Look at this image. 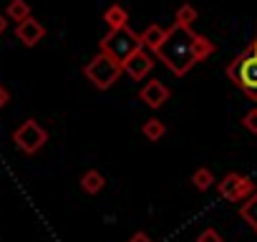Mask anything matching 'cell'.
Instances as JSON below:
<instances>
[{
  "label": "cell",
  "mask_w": 257,
  "mask_h": 242,
  "mask_svg": "<svg viewBox=\"0 0 257 242\" xmlns=\"http://www.w3.org/2000/svg\"><path fill=\"white\" fill-rule=\"evenodd\" d=\"M197 21V8L192 6H182L177 13H174V26H184V28H192V23Z\"/></svg>",
  "instance_id": "17"
},
{
  "label": "cell",
  "mask_w": 257,
  "mask_h": 242,
  "mask_svg": "<svg viewBox=\"0 0 257 242\" xmlns=\"http://www.w3.org/2000/svg\"><path fill=\"white\" fill-rule=\"evenodd\" d=\"M13 142H16V147L23 152V154H38L43 147H46V142H48V132L38 124L36 118H28V121H23V124L13 132Z\"/></svg>",
  "instance_id": "5"
},
{
  "label": "cell",
  "mask_w": 257,
  "mask_h": 242,
  "mask_svg": "<svg viewBox=\"0 0 257 242\" xmlns=\"http://www.w3.org/2000/svg\"><path fill=\"white\" fill-rule=\"evenodd\" d=\"M192 184H194L199 192H204V189H209V187L214 184V174H212L207 167H199V169L192 174Z\"/></svg>",
  "instance_id": "16"
},
{
  "label": "cell",
  "mask_w": 257,
  "mask_h": 242,
  "mask_svg": "<svg viewBox=\"0 0 257 242\" xmlns=\"http://www.w3.org/2000/svg\"><path fill=\"white\" fill-rule=\"evenodd\" d=\"M242 127H244L249 134H257V106H252V108L242 116Z\"/></svg>",
  "instance_id": "18"
},
{
  "label": "cell",
  "mask_w": 257,
  "mask_h": 242,
  "mask_svg": "<svg viewBox=\"0 0 257 242\" xmlns=\"http://www.w3.org/2000/svg\"><path fill=\"white\" fill-rule=\"evenodd\" d=\"M227 76L249 101H257V38L229 61Z\"/></svg>",
  "instance_id": "2"
},
{
  "label": "cell",
  "mask_w": 257,
  "mask_h": 242,
  "mask_svg": "<svg viewBox=\"0 0 257 242\" xmlns=\"http://www.w3.org/2000/svg\"><path fill=\"white\" fill-rule=\"evenodd\" d=\"M164 36H167V28H162V26H157V23H152L139 38H142V48H149V51H157L159 46H162V41H164Z\"/></svg>",
  "instance_id": "10"
},
{
  "label": "cell",
  "mask_w": 257,
  "mask_h": 242,
  "mask_svg": "<svg viewBox=\"0 0 257 242\" xmlns=\"http://www.w3.org/2000/svg\"><path fill=\"white\" fill-rule=\"evenodd\" d=\"M128 242H154L147 232H137V234H132V237H128Z\"/></svg>",
  "instance_id": "20"
},
{
  "label": "cell",
  "mask_w": 257,
  "mask_h": 242,
  "mask_svg": "<svg viewBox=\"0 0 257 242\" xmlns=\"http://www.w3.org/2000/svg\"><path fill=\"white\" fill-rule=\"evenodd\" d=\"M169 96H172V91H169L159 78L147 81V86H144V88H142V93H139V98H142L149 108H162V106L169 101Z\"/></svg>",
  "instance_id": "8"
},
{
  "label": "cell",
  "mask_w": 257,
  "mask_h": 242,
  "mask_svg": "<svg viewBox=\"0 0 257 242\" xmlns=\"http://www.w3.org/2000/svg\"><path fill=\"white\" fill-rule=\"evenodd\" d=\"M239 217L249 224V229L257 234V192L254 194H249L244 202H242V207H239Z\"/></svg>",
  "instance_id": "13"
},
{
  "label": "cell",
  "mask_w": 257,
  "mask_h": 242,
  "mask_svg": "<svg viewBox=\"0 0 257 242\" xmlns=\"http://www.w3.org/2000/svg\"><path fill=\"white\" fill-rule=\"evenodd\" d=\"M83 73H86V78H88L96 88L106 91V88H111V86L121 78L123 66H121L118 61H113L108 53H101V51H98V56H93V58L88 61V66H86Z\"/></svg>",
  "instance_id": "4"
},
{
  "label": "cell",
  "mask_w": 257,
  "mask_h": 242,
  "mask_svg": "<svg viewBox=\"0 0 257 242\" xmlns=\"http://www.w3.org/2000/svg\"><path fill=\"white\" fill-rule=\"evenodd\" d=\"M103 21L108 23V31H118V28L128 26V13L121 6H108L106 13H103Z\"/></svg>",
  "instance_id": "12"
},
{
  "label": "cell",
  "mask_w": 257,
  "mask_h": 242,
  "mask_svg": "<svg viewBox=\"0 0 257 242\" xmlns=\"http://www.w3.org/2000/svg\"><path fill=\"white\" fill-rule=\"evenodd\" d=\"M6 31H8V21H6V16H3V13H0V36H3Z\"/></svg>",
  "instance_id": "22"
},
{
  "label": "cell",
  "mask_w": 257,
  "mask_h": 242,
  "mask_svg": "<svg viewBox=\"0 0 257 242\" xmlns=\"http://www.w3.org/2000/svg\"><path fill=\"white\" fill-rule=\"evenodd\" d=\"M197 242H222V234H219L217 229L209 227V229H204V232L197 237Z\"/></svg>",
  "instance_id": "19"
},
{
  "label": "cell",
  "mask_w": 257,
  "mask_h": 242,
  "mask_svg": "<svg viewBox=\"0 0 257 242\" xmlns=\"http://www.w3.org/2000/svg\"><path fill=\"white\" fill-rule=\"evenodd\" d=\"M8 101H11V96H8V91H6L3 86H0V108H3V106H6Z\"/></svg>",
  "instance_id": "21"
},
{
  "label": "cell",
  "mask_w": 257,
  "mask_h": 242,
  "mask_svg": "<svg viewBox=\"0 0 257 242\" xmlns=\"http://www.w3.org/2000/svg\"><path fill=\"white\" fill-rule=\"evenodd\" d=\"M103 187H106V177H103L98 169H88V172L81 177V189H83L86 194H98Z\"/></svg>",
  "instance_id": "11"
},
{
  "label": "cell",
  "mask_w": 257,
  "mask_h": 242,
  "mask_svg": "<svg viewBox=\"0 0 257 242\" xmlns=\"http://www.w3.org/2000/svg\"><path fill=\"white\" fill-rule=\"evenodd\" d=\"M152 68H154V58L144 48H139L134 56H128L123 61V73H128L134 81H144L152 73Z\"/></svg>",
  "instance_id": "7"
},
{
  "label": "cell",
  "mask_w": 257,
  "mask_h": 242,
  "mask_svg": "<svg viewBox=\"0 0 257 242\" xmlns=\"http://www.w3.org/2000/svg\"><path fill=\"white\" fill-rule=\"evenodd\" d=\"M142 134H144L149 142H159V139L167 134V127L162 124L159 118H147L144 127H142Z\"/></svg>",
  "instance_id": "15"
},
{
  "label": "cell",
  "mask_w": 257,
  "mask_h": 242,
  "mask_svg": "<svg viewBox=\"0 0 257 242\" xmlns=\"http://www.w3.org/2000/svg\"><path fill=\"white\" fill-rule=\"evenodd\" d=\"M98 46H101V53H108L113 61H118L123 66V61L128 56H134L142 48V38L126 26V28H118V31H108L98 41Z\"/></svg>",
  "instance_id": "3"
},
{
  "label": "cell",
  "mask_w": 257,
  "mask_h": 242,
  "mask_svg": "<svg viewBox=\"0 0 257 242\" xmlns=\"http://www.w3.org/2000/svg\"><path fill=\"white\" fill-rule=\"evenodd\" d=\"M6 16H8L11 21H16V23H23V21L31 18V6L26 3V0H11Z\"/></svg>",
  "instance_id": "14"
},
{
  "label": "cell",
  "mask_w": 257,
  "mask_h": 242,
  "mask_svg": "<svg viewBox=\"0 0 257 242\" xmlns=\"http://www.w3.org/2000/svg\"><path fill=\"white\" fill-rule=\"evenodd\" d=\"M16 38H18L23 46L33 48L36 43H41V41L46 38V28L41 26V21H36V18L31 16L28 21L18 23V28H16Z\"/></svg>",
  "instance_id": "9"
},
{
  "label": "cell",
  "mask_w": 257,
  "mask_h": 242,
  "mask_svg": "<svg viewBox=\"0 0 257 242\" xmlns=\"http://www.w3.org/2000/svg\"><path fill=\"white\" fill-rule=\"evenodd\" d=\"M217 192L227 202H244L249 194L257 192V187H254V182L249 177L237 174V172H229V174L222 177V182H217Z\"/></svg>",
  "instance_id": "6"
},
{
  "label": "cell",
  "mask_w": 257,
  "mask_h": 242,
  "mask_svg": "<svg viewBox=\"0 0 257 242\" xmlns=\"http://www.w3.org/2000/svg\"><path fill=\"white\" fill-rule=\"evenodd\" d=\"M154 53L174 76H184L197 63L207 61L214 53V43L209 38L194 33L192 28L172 26V28H167V36Z\"/></svg>",
  "instance_id": "1"
}]
</instances>
